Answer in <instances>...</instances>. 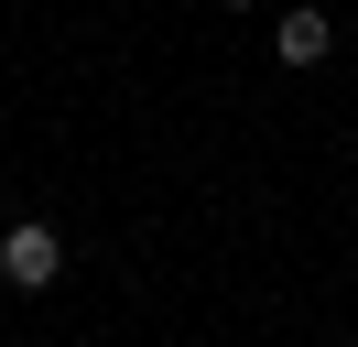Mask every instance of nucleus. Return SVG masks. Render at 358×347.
<instances>
[{"label": "nucleus", "instance_id": "nucleus-1", "mask_svg": "<svg viewBox=\"0 0 358 347\" xmlns=\"http://www.w3.org/2000/svg\"><path fill=\"white\" fill-rule=\"evenodd\" d=\"M0 282H11V293H55V282H66V239H55L44 217H22V228L0 239Z\"/></svg>", "mask_w": 358, "mask_h": 347}, {"label": "nucleus", "instance_id": "nucleus-3", "mask_svg": "<svg viewBox=\"0 0 358 347\" xmlns=\"http://www.w3.org/2000/svg\"><path fill=\"white\" fill-rule=\"evenodd\" d=\"M228 11H250V0H228Z\"/></svg>", "mask_w": 358, "mask_h": 347}, {"label": "nucleus", "instance_id": "nucleus-2", "mask_svg": "<svg viewBox=\"0 0 358 347\" xmlns=\"http://www.w3.org/2000/svg\"><path fill=\"white\" fill-rule=\"evenodd\" d=\"M271 55H282V65H326L336 55V22L326 11H282V22H271Z\"/></svg>", "mask_w": 358, "mask_h": 347}]
</instances>
